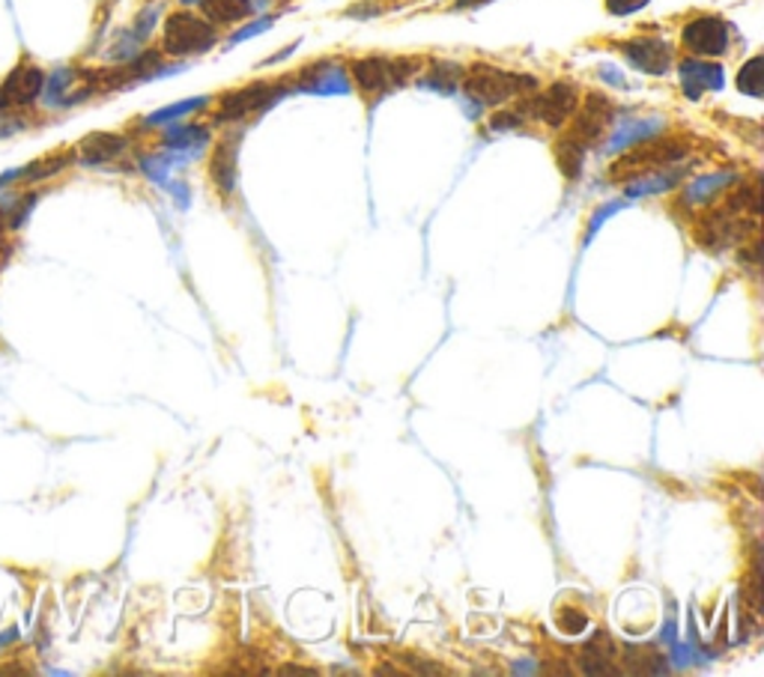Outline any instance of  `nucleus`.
Returning a JSON list of instances; mask_svg holds the SVG:
<instances>
[{
    "label": "nucleus",
    "instance_id": "nucleus-1",
    "mask_svg": "<svg viewBox=\"0 0 764 677\" xmlns=\"http://www.w3.org/2000/svg\"><path fill=\"white\" fill-rule=\"evenodd\" d=\"M687 156V144L678 138H651L637 144L633 149H627L625 156L613 165V180L616 182H630L642 180V177H651V173H660L666 170L668 165H675Z\"/></svg>",
    "mask_w": 764,
    "mask_h": 677
},
{
    "label": "nucleus",
    "instance_id": "nucleus-2",
    "mask_svg": "<svg viewBox=\"0 0 764 677\" xmlns=\"http://www.w3.org/2000/svg\"><path fill=\"white\" fill-rule=\"evenodd\" d=\"M538 87V81L531 75L508 72V69H496V66L478 64L472 66L463 78V90L469 99H475L481 105H502L514 95H526Z\"/></svg>",
    "mask_w": 764,
    "mask_h": 677
},
{
    "label": "nucleus",
    "instance_id": "nucleus-3",
    "mask_svg": "<svg viewBox=\"0 0 764 677\" xmlns=\"http://www.w3.org/2000/svg\"><path fill=\"white\" fill-rule=\"evenodd\" d=\"M218 40L215 24L194 15L189 10L170 12L161 27V54L168 57H194V54L210 52Z\"/></svg>",
    "mask_w": 764,
    "mask_h": 677
},
{
    "label": "nucleus",
    "instance_id": "nucleus-4",
    "mask_svg": "<svg viewBox=\"0 0 764 677\" xmlns=\"http://www.w3.org/2000/svg\"><path fill=\"white\" fill-rule=\"evenodd\" d=\"M45 87V69L33 60L15 64L0 78V114H24L40 105Z\"/></svg>",
    "mask_w": 764,
    "mask_h": 677
},
{
    "label": "nucleus",
    "instance_id": "nucleus-5",
    "mask_svg": "<svg viewBox=\"0 0 764 677\" xmlns=\"http://www.w3.org/2000/svg\"><path fill=\"white\" fill-rule=\"evenodd\" d=\"M580 108V87L568 81H555L541 93L526 95L520 102V117L538 120L543 126L559 128L573 117V111Z\"/></svg>",
    "mask_w": 764,
    "mask_h": 677
},
{
    "label": "nucleus",
    "instance_id": "nucleus-6",
    "mask_svg": "<svg viewBox=\"0 0 764 677\" xmlns=\"http://www.w3.org/2000/svg\"><path fill=\"white\" fill-rule=\"evenodd\" d=\"M681 43L696 57H720V54L729 52L732 31H729V24L722 22L720 15H699V19H690V22L684 24Z\"/></svg>",
    "mask_w": 764,
    "mask_h": 677
},
{
    "label": "nucleus",
    "instance_id": "nucleus-7",
    "mask_svg": "<svg viewBox=\"0 0 764 677\" xmlns=\"http://www.w3.org/2000/svg\"><path fill=\"white\" fill-rule=\"evenodd\" d=\"M613 117H616L613 102H609L604 93H592L583 102V108L573 111V126L571 132H568V138L576 140L583 149L595 147L597 140L604 138L606 126L613 123Z\"/></svg>",
    "mask_w": 764,
    "mask_h": 677
},
{
    "label": "nucleus",
    "instance_id": "nucleus-8",
    "mask_svg": "<svg viewBox=\"0 0 764 677\" xmlns=\"http://www.w3.org/2000/svg\"><path fill=\"white\" fill-rule=\"evenodd\" d=\"M413 60H385V57H361L350 66L352 81L361 93H382L389 87L401 84L404 78H409Z\"/></svg>",
    "mask_w": 764,
    "mask_h": 677
},
{
    "label": "nucleus",
    "instance_id": "nucleus-9",
    "mask_svg": "<svg viewBox=\"0 0 764 677\" xmlns=\"http://www.w3.org/2000/svg\"><path fill=\"white\" fill-rule=\"evenodd\" d=\"M128 149L126 135L117 132H93L85 140H78L75 147V165L81 168H105L111 161H117Z\"/></svg>",
    "mask_w": 764,
    "mask_h": 677
},
{
    "label": "nucleus",
    "instance_id": "nucleus-10",
    "mask_svg": "<svg viewBox=\"0 0 764 677\" xmlns=\"http://www.w3.org/2000/svg\"><path fill=\"white\" fill-rule=\"evenodd\" d=\"M621 54L637 66L639 72L645 75H666L668 66H672V48L663 40H654V36L630 40V43L621 45Z\"/></svg>",
    "mask_w": 764,
    "mask_h": 677
},
{
    "label": "nucleus",
    "instance_id": "nucleus-11",
    "mask_svg": "<svg viewBox=\"0 0 764 677\" xmlns=\"http://www.w3.org/2000/svg\"><path fill=\"white\" fill-rule=\"evenodd\" d=\"M278 95L269 84H255L245 87V90H236V93H227L218 105V123H227V120H243L248 114H255L260 108L272 105Z\"/></svg>",
    "mask_w": 764,
    "mask_h": 677
},
{
    "label": "nucleus",
    "instance_id": "nucleus-12",
    "mask_svg": "<svg viewBox=\"0 0 764 677\" xmlns=\"http://www.w3.org/2000/svg\"><path fill=\"white\" fill-rule=\"evenodd\" d=\"M75 165V149H57L48 156L22 165V177H19V189H31V185H45L54 177H60L64 170Z\"/></svg>",
    "mask_w": 764,
    "mask_h": 677
},
{
    "label": "nucleus",
    "instance_id": "nucleus-13",
    "mask_svg": "<svg viewBox=\"0 0 764 677\" xmlns=\"http://www.w3.org/2000/svg\"><path fill=\"white\" fill-rule=\"evenodd\" d=\"M40 201H43V189H36V185H31V189L3 191V198H0V215H3L7 230H10V234L22 230Z\"/></svg>",
    "mask_w": 764,
    "mask_h": 677
},
{
    "label": "nucleus",
    "instance_id": "nucleus-14",
    "mask_svg": "<svg viewBox=\"0 0 764 677\" xmlns=\"http://www.w3.org/2000/svg\"><path fill=\"white\" fill-rule=\"evenodd\" d=\"M681 81L690 99H699L705 90H720L722 87V69L711 64H699V60H684L681 64Z\"/></svg>",
    "mask_w": 764,
    "mask_h": 677
},
{
    "label": "nucleus",
    "instance_id": "nucleus-15",
    "mask_svg": "<svg viewBox=\"0 0 764 677\" xmlns=\"http://www.w3.org/2000/svg\"><path fill=\"white\" fill-rule=\"evenodd\" d=\"M613 659H616V647L609 642V635H595L583 647V672H588V675H616Z\"/></svg>",
    "mask_w": 764,
    "mask_h": 677
},
{
    "label": "nucleus",
    "instance_id": "nucleus-16",
    "mask_svg": "<svg viewBox=\"0 0 764 677\" xmlns=\"http://www.w3.org/2000/svg\"><path fill=\"white\" fill-rule=\"evenodd\" d=\"M201 7L206 12V22L213 24H239L255 10L251 0H201Z\"/></svg>",
    "mask_w": 764,
    "mask_h": 677
},
{
    "label": "nucleus",
    "instance_id": "nucleus-17",
    "mask_svg": "<svg viewBox=\"0 0 764 677\" xmlns=\"http://www.w3.org/2000/svg\"><path fill=\"white\" fill-rule=\"evenodd\" d=\"M213 180L224 194H227V191H234V180H236V140L234 138L222 140V144L215 147Z\"/></svg>",
    "mask_w": 764,
    "mask_h": 677
},
{
    "label": "nucleus",
    "instance_id": "nucleus-18",
    "mask_svg": "<svg viewBox=\"0 0 764 677\" xmlns=\"http://www.w3.org/2000/svg\"><path fill=\"white\" fill-rule=\"evenodd\" d=\"M583 159L585 149L580 147L576 140L568 138V135L555 144V161H559V168H562V173L568 180H576V177L583 173Z\"/></svg>",
    "mask_w": 764,
    "mask_h": 677
},
{
    "label": "nucleus",
    "instance_id": "nucleus-19",
    "mask_svg": "<svg viewBox=\"0 0 764 677\" xmlns=\"http://www.w3.org/2000/svg\"><path fill=\"white\" fill-rule=\"evenodd\" d=\"M762 69H764L762 57H750V60L741 66V72H738V90L746 95H753V99H759V95H762V78H764Z\"/></svg>",
    "mask_w": 764,
    "mask_h": 677
},
{
    "label": "nucleus",
    "instance_id": "nucleus-20",
    "mask_svg": "<svg viewBox=\"0 0 764 677\" xmlns=\"http://www.w3.org/2000/svg\"><path fill=\"white\" fill-rule=\"evenodd\" d=\"M203 105H206V99H189V102H180V105L161 108V111H156V114H149L147 126H161V123H173V120L182 117V114H191V111H198V108H203Z\"/></svg>",
    "mask_w": 764,
    "mask_h": 677
},
{
    "label": "nucleus",
    "instance_id": "nucleus-21",
    "mask_svg": "<svg viewBox=\"0 0 764 677\" xmlns=\"http://www.w3.org/2000/svg\"><path fill=\"white\" fill-rule=\"evenodd\" d=\"M203 128L198 126H182V128H170L168 135H165V144L168 147H189L191 140H203Z\"/></svg>",
    "mask_w": 764,
    "mask_h": 677
},
{
    "label": "nucleus",
    "instance_id": "nucleus-22",
    "mask_svg": "<svg viewBox=\"0 0 764 677\" xmlns=\"http://www.w3.org/2000/svg\"><path fill=\"white\" fill-rule=\"evenodd\" d=\"M559 627H562L564 633H583L585 627H588V618H585L583 612H571V609H564L562 614H559Z\"/></svg>",
    "mask_w": 764,
    "mask_h": 677
},
{
    "label": "nucleus",
    "instance_id": "nucleus-23",
    "mask_svg": "<svg viewBox=\"0 0 764 677\" xmlns=\"http://www.w3.org/2000/svg\"><path fill=\"white\" fill-rule=\"evenodd\" d=\"M651 0H606V10L613 12V15H633V12H639Z\"/></svg>",
    "mask_w": 764,
    "mask_h": 677
},
{
    "label": "nucleus",
    "instance_id": "nucleus-24",
    "mask_svg": "<svg viewBox=\"0 0 764 677\" xmlns=\"http://www.w3.org/2000/svg\"><path fill=\"white\" fill-rule=\"evenodd\" d=\"M15 639H19V630L12 627V630H7V633L0 635V647H3V645H15Z\"/></svg>",
    "mask_w": 764,
    "mask_h": 677
},
{
    "label": "nucleus",
    "instance_id": "nucleus-25",
    "mask_svg": "<svg viewBox=\"0 0 764 677\" xmlns=\"http://www.w3.org/2000/svg\"><path fill=\"white\" fill-rule=\"evenodd\" d=\"M7 234H10V230H7V224H3V215H0V245H3Z\"/></svg>",
    "mask_w": 764,
    "mask_h": 677
}]
</instances>
